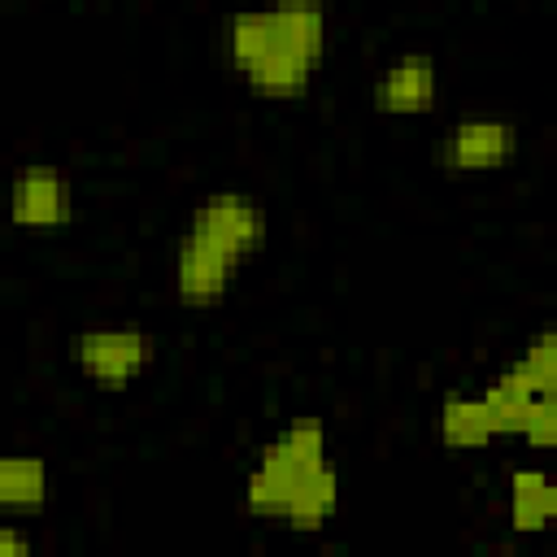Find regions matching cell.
Here are the masks:
<instances>
[{"label":"cell","mask_w":557,"mask_h":557,"mask_svg":"<svg viewBox=\"0 0 557 557\" xmlns=\"http://www.w3.org/2000/svg\"><path fill=\"white\" fill-rule=\"evenodd\" d=\"M222 57L261 100H300L326 61V4L270 0L222 22Z\"/></svg>","instance_id":"obj_1"},{"label":"cell","mask_w":557,"mask_h":557,"mask_svg":"<svg viewBox=\"0 0 557 557\" xmlns=\"http://www.w3.org/2000/svg\"><path fill=\"white\" fill-rule=\"evenodd\" d=\"M244 509L287 531H318L331 522L339 509V470L331 466L322 418H292L257 448L244 470Z\"/></svg>","instance_id":"obj_2"},{"label":"cell","mask_w":557,"mask_h":557,"mask_svg":"<svg viewBox=\"0 0 557 557\" xmlns=\"http://www.w3.org/2000/svg\"><path fill=\"white\" fill-rule=\"evenodd\" d=\"M70 357L78 374L100 392H126L139 374L152 370L157 339L139 326H87L70 339Z\"/></svg>","instance_id":"obj_3"},{"label":"cell","mask_w":557,"mask_h":557,"mask_svg":"<svg viewBox=\"0 0 557 557\" xmlns=\"http://www.w3.org/2000/svg\"><path fill=\"white\" fill-rule=\"evenodd\" d=\"M183 231L205 239V244H213L235 265H244V261H252L261 252V244L270 235V213H265V205L257 196L222 187V191H209V196H200L191 205Z\"/></svg>","instance_id":"obj_4"},{"label":"cell","mask_w":557,"mask_h":557,"mask_svg":"<svg viewBox=\"0 0 557 557\" xmlns=\"http://www.w3.org/2000/svg\"><path fill=\"white\" fill-rule=\"evenodd\" d=\"M522 131L509 117H457L440 139V165L448 174H492L518 157Z\"/></svg>","instance_id":"obj_5"},{"label":"cell","mask_w":557,"mask_h":557,"mask_svg":"<svg viewBox=\"0 0 557 557\" xmlns=\"http://www.w3.org/2000/svg\"><path fill=\"white\" fill-rule=\"evenodd\" d=\"M74 218V191L70 178L48 165L30 161L9 178V222L22 231H57Z\"/></svg>","instance_id":"obj_6"},{"label":"cell","mask_w":557,"mask_h":557,"mask_svg":"<svg viewBox=\"0 0 557 557\" xmlns=\"http://www.w3.org/2000/svg\"><path fill=\"white\" fill-rule=\"evenodd\" d=\"M235 261L226 252H218L213 244L196 239V235H178L174 239V265H170V283H174V300L187 309H213L226 300L231 283H235Z\"/></svg>","instance_id":"obj_7"},{"label":"cell","mask_w":557,"mask_h":557,"mask_svg":"<svg viewBox=\"0 0 557 557\" xmlns=\"http://www.w3.org/2000/svg\"><path fill=\"white\" fill-rule=\"evenodd\" d=\"M374 109L387 117H418L431 113L440 100V65L431 52H400L374 78Z\"/></svg>","instance_id":"obj_8"},{"label":"cell","mask_w":557,"mask_h":557,"mask_svg":"<svg viewBox=\"0 0 557 557\" xmlns=\"http://www.w3.org/2000/svg\"><path fill=\"white\" fill-rule=\"evenodd\" d=\"M435 426H440V444L453 448V453L487 448L492 440H500L496 418H492L483 392H453V396H444Z\"/></svg>","instance_id":"obj_9"},{"label":"cell","mask_w":557,"mask_h":557,"mask_svg":"<svg viewBox=\"0 0 557 557\" xmlns=\"http://www.w3.org/2000/svg\"><path fill=\"white\" fill-rule=\"evenodd\" d=\"M48 500V461L30 453H0V513H35Z\"/></svg>","instance_id":"obj_10"},{"label":"cell","mask_w":557,"mask_h":557,"mask_svg":"<svg viewBox=\"0 0 557 557\" xmlns=\"http://www.w3.org/2000/svg\"><path fill=\"white\" fill-rule=\"evenodd\" d=\"M553 518V487L548 474L535 466H522L509 474V527L513 531H544Z\"/></svg>","instance_id":"obj_11"},{"label":"cell","mask_w":557,"mask_h":557,"mask_svg":"<svg viewBox=\"0 0 557 557\" xmlns=\"http://www.w3.org/2000/svg\"><path fill=\"white\" fill-rule=\"evenodd\" d=\"M535 396H544V392H535L531 387V379L509 361L500 374H492V383L483 387V400H487V409H492V418H496V431L500 435H518V426H522V413L531 409V400Z\"/></svg>","instance_id":"obj_12"},{"label":"cell","mask_w":557,"mask_h":557,"mask_svg":"<svg viewBox=\"0 0 557 557\" xmlns=\"http://www.w3.org/2000/svg\"><path fill=\"white\" fill-rule=\"evenodd\" d=\"M513 366L531 379L535 392H557V335L553 331H535Z\"/></svg>","instance_id":"obj_13"},{"label":"cell","mask_w":557,"mask_h":557,"mask_svg":"<svg viewBox=\"0 0 557 557\" xmlns=\"http://www.w3.org/2000/svg\"><path fill=\"white\" fill-rule=\"evenodd\" d=\"M522 444L531 448H548L557 440V392H544L531 400V409L522 413V426H518Z\"/></svg>","instance_id":"obj_14"},{"label":"cell","mask_w":557,"mask_h":557,"mask_svg":"<svg viewBox=\"0 0 557 557\" xmlns=\"http://www.w3.org/2000/svg\"><path fill=\"white\" fill-rule=\"evenodd\" d=\"M35 548V540L26 531H17L13 522H0V557H26Z\"/></svg>","instance_id":"obj_15"}]
</instances>
